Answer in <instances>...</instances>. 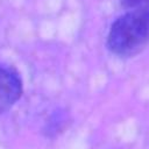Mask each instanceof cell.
<instances>
[{
    "label": "cell",
    "instance_id": "cell-2",
    "mask_svg": "<svg viewBox=\"0 0 149 149\" xmlns=\"http://www.w3.org/2000/svg\"><path fill=\"white\" fill-rule=\"evenodd\" d=\"M23 93L20 73L9 65H0V114L12 108Z\"/></svg>",
    "mask_w": 149,
    "mask_h": 149
},
{
    "label": "cell",
    "instance_id": "cell-3",
    "mask_svg": "<svg viewBox=\"0 0 149 149\" xmlns=\"http://www.w3.org/2000/svg\"><path fill=\"white\" fill-rule=\"evenodd\" d=\"M120 1L125 7H128V8L149 6V0H120Z\"/></svg>",
    "mask_w": 149,
    "mask_h": 149
},
{
    "label": "cell",
    "instance_id": "cell-1",
    "mask_svg": "<svg viewBox=\"0 0 149 149\" xmlns=\"http://www.w3.org/2000/svg\"><path fill=\"white\" fill-rule=\"evenodd\" d=\"M149 47V6L130 8L111 24L106 48L119 57H133Z\"/></svg>",
    "mask_w": 149,
    "mask_h": 149
}]
</instances>
